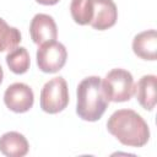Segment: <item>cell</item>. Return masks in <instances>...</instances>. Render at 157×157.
I'll use <instances>...</instances> for the list:
<instances>
[{
  "label": "cell",
  "mask_w": 157,
  "mask_h": 157,
  "mask_svg": "<svg viewBox=\"0 0 157 157\" xmlns=\"http://www.w3.org/2000/svg\"><path fill=\"white\" fill-rule=\"evenodd\" d=\"M107 130L119 142L130 147H142L150 140V128L132 109H118L107 121Z\"/></svg>",
  "instance_id": "obj_1"
},
{
  "label": "cell",
  "mask_w": 157,
  "mask_h": 157,
  "mask_svg": "<svg viewBox=\"0 0 157 157\" xmlns=\"http://www.w3.org/2000/svg\"><path fill=\"white\" fill-rule=\"evenodd\" d=\"M76 97V113L86 121H97L101 119L109 103L99 76L85 77L77 86Z\"/></svg>",
  "instance_id": "obj_2"
},
{
  "label": "cell",
  "mask_w": 157,
  "mask_h": 157,
  "mask_svg": "<svg viewBox=\"0 0 157 157\" xmlns=\"http://www.w3.org/2000/svg\"><path fill=\"white\" fill-rule=\"evenodd\" d=\"M103 91L109 102L121 103L129 101L135 93V81L125 69H113L102 80Z\"/></svg>",
  "instance_id": "obj_3"
},
{
  "label": "cell",
  "mask_w": 157,
  "mask_h": 157,
  "mask_svg": "<svg viewBox=\"0 0 157 157\" xmlns=\"http://www.w3.org/2000/svg\"><path fill=\"white\" fill-rule=\"evenodd\" d=\"M69 88L64 77L58 76L44 83L40 91V108L48 114L63 112L69 104Z\"/></svg>",
  "instance_id": "obj_4"
},
{
  "label": "cell",
  "mask_w": 157,
  "mask_h": 157,
  "mask_svg": "<svg viewBox=\"0 0 157 157\" xmlns=\"http://www.w3.org/2000/svg\"><path fill=\"white\" fill-rule=\"evenodd\" d=\"M36 58L40 71L45 74H54L64 67L67 59V52L63 43L50 40L38 47Z\"/></svg>",
  "instance_id": "obj_5"
},
{
  "label": "cell",
  "mask_w": 157,
  "mask_h": 157,
  "mask_svg": "<svg viewBox=\"0 0 157 157\" xmlns=\"http://www.w3.org/2000/svg\"><path fill=\"white\" fill-rule=\"evenodd\" d=\"M4 103L15 113H26L33 107V91L23 82H15L6 88L4 93Z\"/></svg>",
  "instance_id": "obj_6"
},
{
  "label": "cell",
  "mask_w": 157,
  "mask_h": 157,
  "mask_svg": "<svg viewBox=\"0 0 157 157\" xmlns=\"http://www.w3.org/2000/svg\"><path fill=\"white\" fill-rule=\"evenodd\" d=\"M29 34L33 43L38 45L55 40L58 37V28L54 18L47 13L34 15L29 23Z\"/></svg>",
  "instance_id": "obj_7"
},
{
  "label": "cell",
  "mask_w": 157,
  "mask_h": 157,
  "mask_svg": "<svg viewBox=\"0 0 157 157\" xmlns=\"http://www.w3.org/2000/svg\"><path fill=\"white\" fill-rule=\"evenodd\" d=\"M93 16L90 26L98 31L113 27L118 20V9L113 0H92Z\"/></svg>",
  "instance_id": "obj_8"
},
{
  "label": "cell",
  "mask_w": 157,
  "mask_h": 157,
  "mask_svg": "<svg viewBox=\"0 0 157 157\" xmlns=\"http://www.w3.org/2000/svg\"><path fill=\"white\" fill-rule=\"evenodd\" d=\"M132 52L144 60H156L157 58V32L147 29L137 33L132 39Z\"/></svg>",
  "instance_id": "obj_9"
},
{
  "label": "cell",
  "mask_w": 157,
  "mask_h": 157,
  "mask_svg": "<svg viewBox=\"0 0 157 157\" xmlns=\"http://www.w3.org/2000/svg\"><path fill=\"white\" fill-rule=\"evenodd\" d=\"M29 151V144L25 135L17 131H7L0 137V152L7 157H23Z\"/></svg>",
  "instance_id": "obj_10"
},
{
  "label": "cell",
  "mask_w": 157,
  "mask_h": 157,
  "mask_svg": "<svg viewBox=\"0 0 157 157\" xmlns=\"http://www.w3.org/2000/svg\"><path fill=\"white\" fill-rule=\"evenodd\" d=\"M157 77L155 75H144L135 85V94L140 105L146 110H152L156 105Z\"/></svg>",
  "instance_id": "obj_11"
},
{
  "label": "cell",
  "mask_w": 157,
  "mask_h": 157,
  "mask_svg": "<svg viewBox=\"0 0 157 157\" xmlns=\"http://www.w3.org/2000/svg\"><path fill=\"white\" fill-rule=\"evenodd\" d=\"M6 64L16 75L27 72L31 65V58L27 49L25 47H16L11 49L6 55Z\"/></svg>",
  "instance_id": "obj_12"
},
{
  "label": "cell",
  "mask_w": 157,
  "mask_h": 157,
  "mask_svg": "<svg viewBox=\"0 0 157 157\" xmlns=\"http://www.w3.org/2000/svg\"><path fill=\"white\" fill-rule=\"evenodd\" d=\"M70 13L77 25H90L93 16L92 0H71Z\"/></svg>",
  "instance_id": "obj_13"
},
{
  "label": "cell",
  "mask_w": 157,
  "mask_h": 157,
  "mask_svg": "<svg viewBox=\"0 0 157 157\" xmlns=\"http://www.w3.org/2000/svg\"><path fill=\"white\" fill-rule=\"evenodd\" d=\"M21 42V32L16 27H11L0 17V52L16 48Z\"/></svg>",
  "instance_id": "obj_14"
},
{
  "label": "cell",
  "mask_w": 157,
  "mask_h": 157,
  "mask_svg": "<svg viewBox=\"0 0 157 157\" xmlns=\"http://www.w3.org/2000/svg\"><path fill=\"white\" fill-rule=\"evenodd\" d=\"M38 4L40 5H47V6H50V5H55L58 4L60 0H36Z\"/></svg>",
  "instance_id": "obj_15"
},
{
  "label": "cell",
  "mask_w": 157,
  "mask_h": 157,
  "mask_svg": "<svg viewBox=\"0 0 157 157\" xmlns=\"http://www.w3.org/2000/svg\"><path fill=\"white\" fill-rule=\"evenodd\" d=\"M2 78H4V71H2V67H1V65H0V85H1V82H2Z\"/></svg>",
  "instance_id": "obj_16"
}]
</instances>
